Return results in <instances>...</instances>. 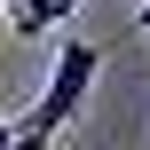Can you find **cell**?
<instances>
[{
  "instance_id": "cell-4",
  "label": "cell",
  "mask_w": 150,
  "mask_h": 150,
  "mask_svg": "<svg viewBox=\"0 0 150 150\" xmlns=\"http://www.w3.org/2000/svg\"><path fill=\"white\" fill-rule=\"evenodd\" d=\"M134 32H150V0H142V8H134Z\"/></svg>"
},
{
  "instance_id": "cell-1",
  "label": "cell",
  "mask_w": 150,
  "mask_h": 150,
  "mask_svg": "<svg viewBox=\"0 0 150 150\" xmlns=\"http://www.w3.org/2000/svg\"><path fill=\"white\" fill-rule=\"evenodd\" d=\"M95 71H103V47H95V40H63V47H55V71H47V95H40L24 119H8V127H24V134H40V142H55V134L79 119V103H87Z\"/></svg>"
},
{
  "instance_id": "cell-3",
  "label": "cell",
  "mask_w": 150,
  "mask_h": 150,
  "mask_svg": "<svg viewBox=\"0 0 150 150\" xmlns=\"http://www.w3.org/2000/svg\"><path fill=\"white\" fill-rule=\"evenodd\" d=\"M8 150H55V142H40V134H24V127H8Z\"/></svg>"
},
{
  "instance_id": "cell-2",
  "label": "cell",
  "mask_w": 150,
  "mask_h": 150,
  "mask_svg": "<svg viewBox=\"0 0 150 150\" xmlns=\"http://www.w3.org/2000/svg\"><path fill=\"white\" fill-rule=\"evenodd\" d=\"M71 8H79V0H16V8H8V32H16V40H40V32L71 24Z\"/></svg>"
}]
</instances>
